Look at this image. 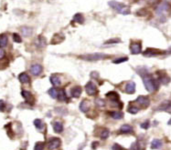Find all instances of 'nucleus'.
I'll return each instance as SVG.
<instances>
[{
  "label": "nucleus",
  "instance_id": "nucleus-31",
  "mask_svg": "<svg viewBox=\"0 0 171 150\" xmlns=\"http://www.w3.org/2000/svg\"><path fill=\"white\" fill-rule=\"evenodd\" d=\"M44 147H45V144L43 142H38L35 145L34 150H44Z\"/></svg>",
  "mask_w": 171,
  "mask_h": 150
},
{
  "label": "nucleus",
  "instance_id": "nucleus-7",
  "mask_svg": "<svg viewBox=\"0 0 171 150\" xmlns=\"http://www.w3.org/2000/svg\"><path fill=\"white\" fill-rule=\"evenodd\" d=\"M136 103H138L140 106L144 107H147L150 105V100L148 96H139L137 98H136Z\"/></svg>",
  "mask_w": 171,
  "mask_h": 150
},
{
  "label": "nucleus",
  "instance_id": "nucleus-11",
  "mask_svg": "<svg viewBox=\"0 0 171 150\" xmlns=\"http://www.w3.org/2000/svg\"><path fill=\"white\" fill-rule=\"evenodd\" d=\"M52 126H53V130H54L55 133L60 134V133H61L62 131H63V125H62L61 122L56 121V122H54L52 124Z\"/></svg>",
  "mask_w": 171,
  "mask_h": 150
},
{
  "label": "nucleus",
  "instance_id": "nucleus-17",
  "mask_svg": "<svg viewBox=\"0 0 171 150\" xmlns=\"http://www.w3.org/2000/svg\"><path fill=\"white\" fill-rule=\"evenodd\" d=\"M125 91L128 94H133L135 91V84L134 82H129L127 83L126 86H125Z\"/></svg>",
  "mask_w": 171,
  "mask_h": 150
},
{
  "label": "nucleus",
  "instance_id": "nucleus-33",
  "mask_svg": "<svg viewBox=\"0 0 171 150\" xmlns=\"http://www.w3.org/2000/svg\"><path fill=\"white\" fill-rule=\"evenodd\" d=\"M121 42V39L119 38H113V39H109L107 40L106 42H104V45H108V44H117V43H120Z\"/></svg>",
  "mask_w": 171,
  "mask_h": 150
},
{
  "label": "nucleus",
  "instance_id": "nucleus-41",
  "mask_svg": "<svg viewBox=\"0 0 171 150\" xmlns=\"http://www.w3.org/2000/svg\"><path fill=\"white\" fill-rule=\"evenodd\" d=\"M5 108V104L3 100H0V111L3 112Z\"/></svg>",
  "mask_w": 171,
  "mask_h": 150
},
{
  "label": "nucleus",
  "instance_id": "nucleus-16",
  "mask_svg": "<svg viewBox=\"0 0 171 150\" xmlns=\"http://www.w3.org/2000/svg\"><path fill=\"white\" fill-rule=\"evenodd\" d=\"M133 132V128L130 125H123L120 128V133L122 134H129Z\"/></svg>",
  "mask_w": 171,
  "mask_h": 150
},
{
  "label": "nucleus",
  "instance_id": "nucleus-4",
  "mask_svg": "<svg viewBox=\"0 0 171 150\" xmlns=\"http://www.w3.org/2000/svg\"><path fill=\"white\" fill-rule=\"evenodd\" d=\"M161 54H165V51L160 50V49H157V48H146L144 52H143V56H156L158 55H161Z\"/></svg>",
  "mask_w": 171,
  "mask_h": 150
},
{
  "label": "nucleus",
  "instance_id": "nucleus-35",
  "mask_svg": "<svg viewBox=\"0 0 171 150\" xmlns=\"http://www.w3.org/2000/svg\"><path fill=\"white\" fill-rule=\"evenodd\" d=\"M55 111L59 113L60 115H66L67 114V109L64 107H57L55 108Z\"/></svg>",
  "mask_w": 171,
  "mask_h": 150
},
{
  "label": "nucleus",
  "instance_id": "nucleus-45",
  "mask_svg": "<svg viewBox=\"0 0 171 150\" xmlns=\"http://www.w3.org/2000/svg\"><path fill=\"white\" fill-rule=\"evenodd\" d=\"M169 52H170V53H171V47L169 48Z\"/></svg>",
  "mask_w": 171,
  "mask_h": 150
},
{
  "label": "nucleus",
  "instance_id": "nucleus-36",
  "mask_svg": "<svg viewBox=\"0 0 171 150\" xmlns=\"http://www.w3.org/2000/svg\"><path fill=\"white\" fill-rule=\"evenodd\" d=\"M127 60H128V57H119V58L113 60V63H115V64H121V63H124Z\"/></svg>",
  "mask_w": 171,
  "mask_h": 150
},
{
  "label": "nucleus",
  "instance_id": "nucleus-8",
  "mask_svg": "<svg viewBox=\"0 0 171 150\" xmlns=\"http://www.w3.org/2000/svg\"><path fill=\"white\" fill-rule=\"evenodd\" d=\"M42 70H43V67L39 64H34L30 67V73L33 76H36V77L39 76V75L42 73Z\"/></svg>",
  "mask_w": 171,
  "mask_h": 150
},
{
  "label": "nucleus",
  "instance_id": "nucleus-24",
  "mask_svg": "<svg viewBox=\"0 0 171 150\" xmlns=\"http://www.w3.org/2000/svg\"><path fill=\"white\" fill-rule=\"evenodd\" d=\"M60 101H65L67 99V96L64 89H60L58 91V97H57Z\"/></svg>",
  "mask_w": 171,
  "mask_h": 150
},
{
  "label": "nucleus",
  "instance_id": "nucleus-32",
  "mask_svg": "<svg viewBox=\"0 0 171 150\" xmlns=\"http://www.w3.org/2000/svg\"><path fill=\"white\" fill-rule=\"evenodd\" d=\"M109 135H110V132H109V130L108 129H104L102 131V133H101V138H102V139H106V138L109 136Z\"/></svg>",
  "mask_w": 171,
  "mask_h": 150
},
{
  "label": "nucleus",
  "instance_id": "nucleus-27",
  "mask_svg": "<svg viewBox=\"0 0 171 150\" xmlns=\"http://www.w3.org/2000/svg\"><path fill=\"white\" fill-rule=\"evenodd\" d=\"M50 82L52 83V85L54 86H60V77L56 75H53V76L50 77Z\"/></svg>",
  "mask_w": 171,
  "mask_h": 150
},
{
  "label": "nucleus",
  "instance_id": "nucleus-44",
  "mask_svg": "<svg viewBox=\"0 0 171 150\" xmlns=\"http://www.w3.org/2000/svg\"><path fill=\"white\" fill-rule=\"evenodd\" d=\"M97 146H98V142H93V149L97 147Z\"/></svg>",
  "mask_w": 171,
  "mask_h": 150
},
{
  "label": "nucleus",
  "instance_id": "nucleus-19",
  "mask_svg": "<svg viewBox=\"0 0 171 150\" xmlns=\"http://www.w3.org/2000/svg\"><path fill=\"white\" fill-rule=\"evenodd\" d=\"M170 106H171V102L170 101H168V100H166V101H164V102H162L160 105L158 106V107L157 108V110H167L168 108H169L170 107Z\"/></svg>",
  "mask_w": 171,
  "mask_h": 150
},
{
  "label": "nucleus",
  "instance_id": "nucleus-30",
  "mask_svg": "<svg viewBox=\"0 0 171 150\" xmlns=\"http://www.w3.org/2000/svg\"><path fill=\"white\" fill-rule=\"evenodd\" d=\"M159 81L161 82V84H163V85H167L169 81H170V78H169V77H168V76H162V77H159Z\"/></svg>",
  "mask_w": 171,
  "mask_h": 150
},
{
  "label": "nucleus",
  "instance_id": "nucleus-12",
  "mask_svg": "<svg viewBox=\"0 0 171 150\" xmlns=\"http://www.w3.org/2000/svg\"><path fill=\"white\" fill-rule=\"evenodd\" d=\"M64 40V36L61 34H55L54 37H52V39H51V44H58V43H60Z\"/></svg>",
  "mask_w": 171,
  "mask_h": 150
},
{
  "label": "nucleus",
  "instance_id": "nucleus-5",
  "mask_svg": "<svg viewBox=\"0 0 171 150\" xmlns=\"http://www.w3.org/2000/svg\"><path fill=\"white\" fill-rule=\"evenodd\" d=\"M60 139L58 137H51L48 142V148L49 150L57 149L60 146Z\"/></svg>",
  "mask_w": 171,
  "mask_h": 150
},
{
  "label": "nucleus",
  "instance_id": "nucleus-2",
  "mask_svg": "<svg viewBox=\"0 0 171 150\" xmlns=\"http://www.w3.org/2000/svg\"><path fill=\"white\" fill-rule=\"evenodd\" d=\"M143 81H144V84H145V86L148 92H150V93H152V92L156 91L157 88H158V82L157 81L156 79L152 78L151 77L149 76H146L143 77Z\"/></svg>",
  "mask_w": 171,
  "mask_h": 150
},
{
  "label": "nucleus",
  "instance_id": "nucleus-14",
  "mask_svg": "<svg viewBox=\"0 0 171 150\" xmlns=\"http://www.w3.org/2000/svg\"><path fill=\"white\" fill-rule=\"evenodd\" d=\"M36 45L39 48H42L46 45V38L42 36H39L37 39H36Z\"/></svg>",
  "mask_w": 171,
  "mask_h": 150
},
{
  "label": "nucleus",
  "instance_id": "nucleus-22",
  "mask_svg": "<svg viewBox=\"0 0 171 150\" xmlns=\"http://www.w3.org/2000/svg\"><path fill=\"white\" fill-rule=\"evenodd\" d=\"M8 37L7 35L5 34L0 35V47L1 48L5 47L8 45Z\"/></svg>",
  "mask_w": 171,
  "mask_h": 150
},
{
  "label": "nucleus",
  "instance_id": "nucleus-42",
  "mask_svg": "<svg viewBox=\"0 0 171 150\" xmlns=\"http://www.w3.org/2000/svg\"><path fill=\"white\" fill-rule=\"evenodd\" d=\"M96 104H97L99 107H104L105 103L102 99H97V101H96Z\"/></svg>",
  "mask_w": 171,
  "mask_h": 150
},
{
  "label": "nucleus",
  "instance_id": "nucleus-3",
  "mask_svg": "<svg viewBox=\"0 0 171 150\" xmlns=\"http://www.w3.org/2000/svg\"><path fill=\"white\" fill-rule=\"evenodd\" d=\"M107 57V55L102 53H93L89 55H83L81 56V58L86 61H98L101 59H104Z\"/></svg>",
  "mask_w": 171,
  "mask_h": 150
},
{
  "label": "nucleus",
  "instance_id": "nucleus-25",
  "mask_svg": "<svg viewBox=\"0 0 171 150\" xmlns=\"http://www.w3.org/2000/svg\"><path fill=\"white\" fill-rule=\"evenodd\" d=\"M34 125H35L36 128L39 131H41L44 128V124L41 119H35L34 120Z\"/></svg>",
  "mask_w": 171,
  "mask_h": 150
},
{
  "label": "nucleus",
  "instance_id": "nucleus-1",
  "mask_svg": "<svg viewBox=\"0 0 171 150\" xmlns=\"http://www.w3.org/2000/svg\"><path fill=\"white\" fill-rule=\"evenodd\" d=\"M109 5L113 8L115 9L116 12H118L119 14H122V15H128L130 14V8L129 7H127L126 5H124L123 3L120 2H117V1H110Z\"/></svg>",
  "mask_w": 171,
  "mask_h": 150
},
{
  "label": "nucleus",
  "instance_id": "nucleus-43",
  "mask_svg": "<svg viewBox=\"0 0 171 150\" xmlns=\"http://www.w3.org/2000/svg\"><path fill=\"white\" fill-rule=\"evenodd\" d=\"M5 50L3 48H0V60H2L5 57Z\"/></svg>",
  "mask_w": 171,
  "mask_h": 150
},
{
  "label": "nucleus",
  "instance_id": "nucleus-29",
  "mask_svg": "<svg viewBox=\"0 0 171 150\" xmlns=\"http://www.w3.org/2000/svg\"><path fill=\"white\" fill-rule=\"evenodd\" d=\"M49 95L52 97V98H57V97H58V90L54 88H50L49 90Z\"/></svg>",
  "mask_w": 171,
  "mask_h": 150
},
{
  "label": "nucleus",
  "instance_id": "nucleus-39",
  "mask_svg": "<svg viewBox=\"0 0 171 150\" xmlns=\"http://www.w3.org/2000/svg\"><path fill=\"white\" fill-rule=\"evenodd\" d=\"M149 125H150L149 121L146 120V121H145L144 123H142V124H141V128H143V129H147L148 128H149Z\"/></svg>",
  "mask_w": 171,
  "mask_h": 150
},
{
  "label": "nucleus",
  "instance_id": "nucleus-6",
  "mask_svg": "<svg viewBox=\"0 0 171 150\" xmlns=\"http://www.w3.org/2000/svg\"><path fill=\"white\" fill-rule=\"evenodd\" d=\"M85 90H86L87 94L89 96H94V95H96V93H97L96 86L92 81H90L86 84V86H85Z\"/></svg>",
  "mask_w": 171,
  "mask_h": 150
},
{
  "label": "nucleus",
  "instance_id": "nucleus-13",
  "mask_svg": "<svg viewBox=\"0 0 171 150\" xmlns=\"http://www.w3.org/2000/svg\"><path fill=\"white\" fill-rule=\"evenodd\" d=\"M106 97H108V98H109L111 101L115 102V103H117L119 101V96H118V94L116 93V92H115V91H112V92H110V93H107L106 94Z\"/></svg>",
  "mask_w": 171,
  "mask_h": 150
},
{
  "label": "nucleus",
  "instance_id": "nucleus-20",
  "mask_svg": "<svg viewBox=\"0 0 171 150\" xmlns=\"http://www.w3.org/2000/svg\"><path fill=\"white\" fill-rule=\"evenodd\" d=\"M21 32L24 37H30V36H31L33 29L31 27H28V26H23L21 28Z\"/></svg>",
  "mask_w": 171,
  "mask_h": 150
},
{
  "label": "nucleus",
  "instance_id": "nucleus-34",
  "mask_svg": "<svg viewBox=\"0 0 171 150\" xmlns=\"http://www.w3.org/2000/svg\"><path fill=\"white\" fill-rule=\"evenodd\" d=\"M131 150H141V147H140V142L136 141V142L133 143V145L131 146Z\"/></svg>",
  "mask_w": 171,
  "mask_h": 150
},
{
  "label": "nucleus",
  "instance_id": "nucleus-28",
  "mask_svg": "<svg viewBox=\"0 0 171 150\" xmlns=\"http://www.w3.org/2000/svg\"><path fill=\"white\" fill-rule=\"evenodd\" d=\"M110 115L113 119H122L124 117V114L122 112H111Z\"/></svg>",
  "mask_w": 171,
  "mask_h": 150
},
{
  "label": "nucleus",
  "instance_id": "nucleus-9",
  "mask_svg": "<svg viewBox=\"0 0 171 150\" xmlns=\"http://www.w3.org/2000/svg\"><path fill=\"white\" fill-rule=\"evenodd\" d=\"M130 51L133 55L141 53V43H132L130 45Z\"/></svg>",
  "mask_w": 171,
  "mask_h": 150
},
{
  "label": "nucleus",
  "instance_id": "nucleus-26",
  "mask_svg": "<svg viewBox=\"0 0 171 150\" xmlns=\"http://www.w3.org/2000/svg\"><path fill=\"white\" fill-rule=\"evenodd\" d=\"M73 21L79 23V24H82V23L84 22L83 16L82 14H80V13H77L75 16H73Z\"/></svg>",
  "mask_w": 171,
  "mask_h": 150
},
{
  "label": "nucleus",
  "instance_id": "nucleus-40",
  "mask_svg": "<svg viewBox=\"0 0 171 150\" xmlns=\"http://www.w3.org/2000/svg\"><path fill=\"white\" fill-rule=\"evenodd\" d=\"M112 150H124V149L120 145H118V144H115L112 147Z\"/></svg>",
  "mask_w": 171,
  "mask_h": 150
},
{
  "label": "nucleus",
  "instance_id": "nucleus-21",
  "mask_svg": "<svg viewBox=\"0 0 171 150\" xmlns=\"http://www.w3.org/2000/svg\"><path fill=\"white\" fill-rule=\"evenodd\" d=\"M80 109H81V111L83 113H86L89 110V103L87 100L82 101V103L80 104Z\"/></svg>",
  "mask_w": 171,
  "mask_h": 150
},
{
  "label": "nucleus",
  "instance_id": "nucleus-38",
  "mask_svg": "<svg viewBox=\"0 0 171 150\" xmlns=\"http://www.w3.org/2000/svg\"><path fill=\"white\" fill-rule=\"evenodd\" d=\"M13 39L16 43H20L21 42V37L18 33H14L13 34Z\"/></svg>",
  "mask_w": 171,
  "mask_h": 150
},
{
  "label": "nucleus",
  "instance_id": "nucleus-37",
  "mask_svg": "<svg viewBox=\"0 0 171 150\" xmlns=\"http://www.w3.org/2000/svg\"><path fill=\"white\" fill-rule=\"evenodd\" d=\"M127 111L130 113V114H133V115H135V114H136L138 111H139V108L138 107H130L128 109H127Z\"/></svg>",
  "mask_w": 171,
  "mask_h": 150
},
{
  "label": "nucleus",
  "instance_id": "nucleus-18",
  "mask_svg": "<svg viewBox=\"0 0 171 150\" xmlns=\"http://www.w3.org/2000/svg\"><path fill=\"white\" fill-rule=\"evenodd\" d=\"M19 78V81L22 84H28V83L30 82V77L27 76V74H26V73L20 74Z\"/></svg>",
  "mask_w": 171,
  "mask_h": 150
},
{
  "label": "nucleus",
  "instance_id": "nucleus-23",
  "mask_svg": "<svg viewBox=\"0 0 171 150\" xmlns=\"http://www.w3.org/2000/svg\"><path fill=\"white\" fill-rule=\"evenodd\" d=\"M162 141L159 140V139H154L152 142H151V148L153 149H158L162 147Z\"/></svg>",
  "mask_w": 171,
  "mask_h": 150
},
{
  "label": "nucleus",
  "instance_id": "nucleus-15",
  "mask_svg": "<svg viewBox=\"0 0 171 150\" xmlns=\"http://www.w3.org/2000/svg\"><path fill=\"white\" fill-rule=\"evenodd\" d=\"M71 96L73 97H79L82 95V88L81 86H74V88H71Z\"/></svg>",
  "mask_w": 171,
  "mask_h": 150
},
{
  "label": "nucleus",
  "instance_id": "nucleus-10",
  "mask_svg": "<svg viewBox=\"0 0 171 150\" xmlns=\"http://www.w3.org/2000/svg\"><path fill=\"white\" fill-rule=\"evenodd\" d=\"M21 95L22 96L24 97V98L26 99V101L27 103H30V104H33L34 101H35V99H34V96H32V94L30 93V91H27V90H22L21 92Z\"/></svg>",
  "mask_w": 171,
  "mask_h": 150
}]
</instances>
